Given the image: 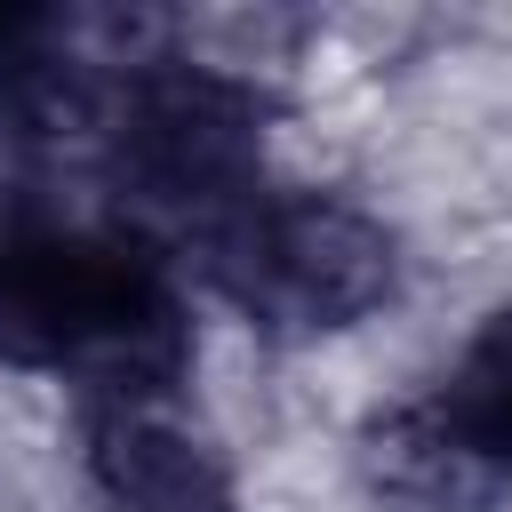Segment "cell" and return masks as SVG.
<instances>
[{"label": "cell", "mask_w": 512, "mask_h": 512, "mask_svg": "<svg viewBox=\"0 0 512 512\" xmlns=\"http://www.w3.org/2000/svg\"><path fill=\"white\" fill-rule=\"evenodd\" d=\"M96 144L112 160L120 200L184 248H200L224 216L264 192V112L240 80L200 64L120 72Z\"/></svg>", "instance_id": "7a4b0ae2"}, {"label": "cell", "mask_w": 512, "mask_h": 512, "mask_svg": "<svg viewBox=\"0 0 512 512\" xmlns=\"http://www.w3.org/2000/svg\"><path fill=\"white\" fill-rule=\"evenodd\" d=\"M88 472L120 512H240L224 456L200 432H184L160 400H96Z\"/></svg>", "instance_id": "5b68a950"}, {"label": "cell", "mask_w": 512, "mask_h": 512, "mask_svg": "<svg viewBox=\"0 0 512 512\" xmlns=\"http://www.w3.org/2000/svg\"><path fill=\"white\" fill-rule=\"evenodd\" d=\"M368 464L424 512H488L512 488V312H496L416 408L376 416Z\"/></svg>", "instance_id": "277c9868"}, {"label": "cell", "mask_w": 512, "mask_h": 512, "mask_svg": "<svg viewBox=\"0 0 512 512\" xmlns=\"http://www.w3.org/2000/svg\"><path fill=\"white\" fill-rule=\"evenodd\" d=\"M0 360L88 384V408L160 400L192 360V328L144 240L0 216Z\"/></svg>", "instance_id": "6da1fadb"}, {"label": "cell", "mask_w": 512, "mask_h": 512, "mask_svg": "<svg viewBox=\"0 0 512 512\" xmlns=\"http://www.w3.org/2000/svg\"><path fill=\"white\" fill-rule=\"evenodd\" d=\"M192 256L256 328H280V336L352 328L392 296L384 224H368L352 200H328V192H256Z\"/></svg>", "instance_id": "3957f363"}]
</instances>
